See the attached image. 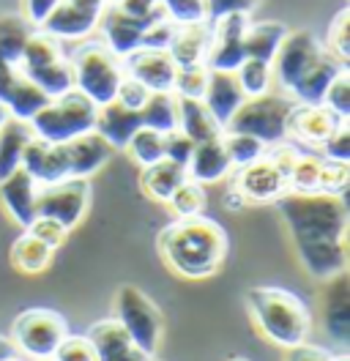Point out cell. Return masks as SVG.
I'll return each mask as SVG.
<instances>
[{"label": "cell", "mask_w": 350, "mask_h": 361, "mask_svg": "<svg viewBox=\"0 0 350 361\" xmlns=\"http://www.w3.org/2000/svg\"><path fill=\"white\" fill-rule=\"evenodd\" d=\"M298 154H301V151H298L290 140H284V142H277V145L265 148V157L262 159H268V161L282 173L284 178H290V170H293V164H296Z\"/></svg>", "instance_id": "cell-47"}, {"label": "cell", "mask_w": 350, "mask_h": 361, "mask_svg": "<svg viewBox=\"0 0 350 361\" xmlns=\"http://www.w3.org/2000/svg\"><path fill=\"white\" fill-rule=\"evenodd\" d=\"M183 137H189L192 142H208L222 137V126L214 121V115L208 113V107L200 99H178V129Z\"/></svg>", "instance_id": "cell-26"}, {"label": "cell", "mask_w": 350, "mask_h": 361, "mask_svg": "<svg viewBox=\"0 0 350 361\" xmlns=\"http://www.w3.org/2000/svg\"><path fill=\"white\" fill-rule=\"evenodd\" d=\"M222 145L227 151V159L233 164V170H241V167H249L255 161H260L265 157V145L260 140L249 135H236V132H222Z\"/></svg>", "instance_id": "cell-35"}, {"label": "cell", "mask_w": 350, "mask_h": 361, "mask_svg": "<svg viewBox=\"0 0 350 361\" xmlns=\"http://www.w3.org/2000/svg\"><path fill=\"white\" fill-rule=\"evenodd\" d=\"M277 211L290 233V244L304 271L318 282L348 274L350 235L348 200L334 195H296L277 200Z\"/></svg>", "instance_id": "cell-1"}, {"label": "cell", "mask_w": 350, "mask_h": 361, "mask_svg": "<svg viewBox=\"0 0 350 361\" xmlns=\"http://www.w3.org/2000/svg\"><path fill=\"white\" fill-rule=\"evenodd\" d=\"M284 361H331V353L320 345H312V342H304V345H296V348H287V356Z\"/></svg>", "instance_id": "cell-52"}, {"label": "cell", "mask_w": 350, "mask_h": 361, "mask_svg": "<svg viewBox=\"0 0 350 361\" xmlns=\"http://www.w3.org/2000/svg\"><path fill=\"white\" fill-rule=\"evenodd\" d=\"M326 55H328L326 44H323L312 30H287L282 47L277 49V55H274V61H271L274 82H277L279 90L290 99L293 88H296Z\"/></svg>", "instance_id": "cell-9"}, {"label": "cell", "mask_w": 350, "mask_h": 361, "mask_svg": "<svg viewBox=\"0 0 350 361\" xmlns=\"http://www.w3.org/2000/svg\"><path fill=\"white\" fill-rule=\"evenodd\" d=\"M126 154H129L140 167H151V164L164 159V135L140 126V129L131 135L129 145H126Z\"/></svg>", "instance_id": "cell-36"}, {"label": "cell", "mask_w": 350, "mask_h": 361, "mask_svg": "<svg viewBox=\"0 0 350 361\" xmlns=\"http://www.w3.org/2000/svg\"><path fill=\"white\" fill-rule=\"evenodd\" d=\"M255 6H258V0H208L211 17L227 14V11H246V14H252ZM211 17H208V20H211Z\"/></svg>", "instance_id": "cell-53"}, {"label": "cell", "mask_w": 350, "mask_h": 361, "mask_svg": "<svg viewBox=\"0 0 350 361\" xmlns=\"http://www.w3.org/2000/svg\"><path fill=\"white\" fill-rule=\"evenodd\" d=\"M123 0H107V6H121Z\"/></svg>", "instance_id": "cell-57"}, {"label": "cell", "mask_w": 350, "mask_h": 361, "mask_svg": "<svg viewBox=\"0 0 350 361\" xmlns=\"http://www.w3.org/2000/svg\"><path fill=\"white\" fill-rule=\"evenodd\" d=\"M350 180V167L345 161H328L323 159V170L318 180V195H334V197H345Z\"/></svg>", "instance_id": "cell-41"}, {"label": "cell", "mask_w": 350, "mask_h": 361, "mask_svg": "<svg viewBox=\"0 0 350 361\" xmlns=\"http://www.w3.org/2000/svg\"><path fill=\"white\" fill-rule=\"evenodd\" d=\"M66 159H68V178H93L109 159H112V148L96 132H88L83 137H74L64 142Z\"/></svg>", "instance_id": "cell-20"}, {"label": "cell", "mask_w": 350, "mask_h": 361, "mask_svg": "<svg viewBox=\"0 0 350 361\" xmlns=\"http://www.w3.org/2000/svg\"><path fill=\"white\" fill-rule=\"evenodd\" d=\"M52 257H55V249L47 247L36 235H30L28 230H22V235L11 244V252H8L11 266L20 274H42V271L49 269Z\"/></svg>", "instance_id": "cell-30"}, {"label": "cell", "mask_w": 350, "mask_h": 361, "mask_svg": "<svg viewBox=\"0 0 350 361\" xmlns=\"http://www.w3.org/2000/svg\"><path fill=\"white\" fill-rule=\"evenodd\" d=\"M164 17L173 25H203L208 23V0H156Z\"/></svg>", "instance_id": "cell-38"}, {"label": "cell", "mask_w": 350, "mask_h": 361, "mask_svg": "<svg viewBox=\"0 0 350 361\" xmlns=\"http://www.w3.org/2000/svg\"><path fill=\"white\" fill-rule=\"evenodd\" d=\"M148 361H162V359H156V356H153V359H148Z\"/></svg>", "instance_id": "cell-59"}, {"label": "cell", "mask_w": 350, "mask_h": 361, "mask_svg": "<svg viewBox=\"0 0 350 361\" xmlns=\"http://www.w3.org/2000/svg\"><path fill=\"white\" fill-rule=\"evenodd\" d=\"M331 361H350V359H348V353L342 350V353H337V356H331Z\"/></svg>", "instance_id": "cell-56"}, {"label": "cell", "mask_w": 350, "mask_h": 361, "mask_svg": "<svg viewBox=\"0 0 350 361\" xmlns=\"http://www.w3.org/2000/svg\"><path fill=\"white\" fill-rule=\"evenodd\" d=\"M183 180H189L186 178V170L181 164L170 161V159H162V161H156L151 167H143V173H140L143 192L151 200H156V203H167Z\"/></svg>", "instance_id": "cell-27"}, {"label": "cell", "mask_w": 350, "mask_h": 361, "mask_svg": "<svg viewBox=\"0 0 350 361\" xmlns=\"http://www.w3.org/2000/svg\"><path fill=\"white\" fill-rule=\"evenodd\" d=\"M208 44H211V30L208 23L203 25H178L175 27V36L167 52L175 61V66H197V63H205V55H208Z\"/></svg>", "instance_id": "cell-25"}, {"label": "cell", "mask_w": 350, "mask_h": 361, "mask_svg": "<svg viewBox=\"0 0 350 361\" xmlns=\"http://www.w3.org/2000/svg\"><path fill=\"white\" fill-rule=\"evenodd\" d=\"M118 8H121L126 17H131L134 23L143 25V27H151V25H156L159 20H167L164 11H162V6H159L156 0H123Z\"/></svg>", "instance_id": "cell-43"}, {"label": "cell", "mask_w": 350, "mask_h": 361, "mask_svg": "<svg viewBox=\"0 0 350 361\" xmlns=\"http://www.w3.org/2000/svg\"><path fill=\"white\" fill-rule=\"evenodd\" d=\"M284 36H287V25L277 23V20H265V23H252L246 36H243V49L246 58H255L262 63H271L277 49L282 47Z\"/></svg>", "instance_id": "cell-28"}, {"label": "cell", "mask_w": 350, "mask_h": 361, "mask_svg": "<svg viewBox=\"0 0 350 361\" xmlns=\"http://www.w3.org/2000/svg\"><path fill=\"white\" fill-rule=\"evenodd\" d=\"M230 176H233L230 189L239 195L243 203H277L282 195H287V178L268 159H260V161H255L249 167L233 170Z\"/></svg>", "instance_id": "cell-12"}, {"label": "cell", "mask_w": 350, "mask_h": 361, "mask_svg": "<svg viewBox=\"0 0 350 361\" xmlns=\"http://www.w3.org/2000/svg\"><path fill=\"white\" fill-rule=\"evenodd\" d=\"M326 49L342 63V66H348L350 63V11H348V6H342V8L331 17V23H328Z\"/></svg>", "instance_id": "cell-39"}, {"label": "cell", "mask_w": 350, "mask_h": 361, "mask_svg": "<svg viewBox=\"0 0 350 361\" xmlns=\"http://www.w3.org/2000/svg\"><path fill=\"white\" fill-rule=\"evenodd\" d=\"M36 195H39V183L22 167L14 176L0 180V205H3L6 216L22 230H28L30 222L36 219Z\"/></svg>", "instance_id": "cell-18"}, {"label": "cell", "mask_w": 350, "mask_h": 361, "mask_svg": "<svg viewBox=\"0 0 350 361\" xmlns=\"http://www.w3.org/2000/svg\"><path fill=\"white\" fill-rule=\"evenodd\" d=\"M320 170H323V157L315 154V151H301L296 164H293V170H290L287 192L315 195L318 192V180H320Z\"/></svg>", "instance_id": "cell-32"}, {"label": "cell", "mask_w": 350, "mask_h": 361, "mask_svg": "<svg viewBox=\"0 0 350 361\" xmlns=\"http://www.w3.org/2000/svg\"><path fill=\"white\" fill-rule=\"evenodd\" d=\"M323 104L331 113L339 115V118H348L350 115V68L339 71L337 80L328 85L326 96H323Z\"/></svg>", "instance_id": "cell-42"}, {"label": "cell", "mask_w": 350, "mask_h": 361, "mask_svg": "<svg viewBox=\"0 0 350 361\" xmlns=\"http://www.w3.org/2000/svg\"><path fill=\"white\" fill-rule=\"evenodd\" d=\"M159 257L183 279L214 276L227 257V233L208 216L175 219L156 238Z\"/></svg>", "instance_id": "cell-2"}, {"label": "cell", "mask_w": 350, "mask_h": 361, "mask_svg": "<svg viewBox=\"0 0 350 361\" xmlns=\"http://www.w3.org/2000/svg\"><path fill=\"white\" fill-rule=\"evenodd\" d=\"M104 8L107 0H61L39 30L58 42H85L99 30Z\"/></svg>", "instance_id": "cell-11"}, {"label": "cell", "mask_w": 350, "mask_h": 361, "mask_svg": "<svg viewBox=\"0 0 350 361\" xmlns=\"http://www.w3.org/2000/svg\"><path fill=\"white\" fill-rule=\"evenodd\" d=\"M47 102L49 99L22 74L20 66H8L0 61V104L11 113L14 121L28 123Z\"/></svg>", "instance_id": "cell-15"}, {"label": "cell", "mask_w": 350, "mask_h": 361, "mask_svg": "<svg viewBox=\"0 0 350 361\" xmlns=\"http://www.w3.org/2000/svg\"><path fill=\"white\" fill-rule=\"evenodd\" d=\"M121 63H123L126 77L137 80L151 93H173L178 66H175L167 49H137L129 58H123Z\"/></svg>", "instance_id": "cell-14"}, {"label": "cell", "mask_w": 350, "mask_h": 361, "mask_svg": "<svg viewBox=\"0 0 350 361\" xmlns=\"http://www.w3.org/2000/svg\"><path fill=\"white\" fill-rule=\"evenodd\" d=\"M49 361H52V359H49Z\"/></svg>", "instance_id": "cell-61"}, {"label": "cell", "mask_w": 350, "mask_h": 361, "mask_svg": "<svg viewBox=\"0 0 350 361\" xmlns=\"http://www.w3.org/2000/svg\"><path fill=\"white\" fill-rule=\"evenodd\" d=\"M227 361H249V359H243V356H233V359H227Z\"/></svg>", "instance_id": "cell-58"}, {"label": "cell", "mask_w": 350, "mask_h": 361, "mask_svg": "<svg viewBox=\"0 0 350 361\" xmlns=\"http://www.w3.org/2000/svg\"><path fill=\"white\" fill-rule=\"evenodd\" d=\"M208 203V195H205V186H200L195 180H183L175 195L167 200V205L173 208V214L178 219H189V216H203Z\"/></svg>", "instance_id": "cell-37"}, {"label": "cell", "mask_w": 350, "mask_h": 361, "mask_svg": "<svg viewBox=\"0 0 350 361\" xmlns=\"http://www.w3.org/2000/svg\"><path fill=\"white\" fill-rule=\"evenodd\" d=\"M52 361H96V353L85 334H68L55 350Z\"/></svg>", "instance_id": "cell-44"}, {"label": "cell", "mask_w": 350, "mask_h": 361, "mask_svg": "<svg viewBox=\"0 0 350 361\" xmlns=\"http://www.w3.org/2000/svg\"><path fill=\"white\" fill-rule=\"evenodd\" d=\"M96 113H99V107L93 102H88L77 90H68L64 96L49 99L42 110L28 121V126H30L33 137L61 145V142H68L74 137L93 132Z\"/></svg>", "instance_id": "cell-5"}, {"label": "cell", "mask_w": 350, "mask_h": 361, "mask_svg": "<svg viewBox=\"0 0 350 361\" xmlns=\"http://www.w3.org/2000/svg\"><path fill=\"white\" fill-rule=\"evenodd\" d=\"M236 82H239L241 93L246 99H255V96H265L274 88V71L271 63H262L255 58H246L239 68H236Z\"/></svg>", "instance_id": "cell-33"}, {"label": "cell", "mask_w": 350, "mask_h": 361, "mask_svg": "<svg viewBox=\"0 0 350 361\" xmlns=\"http://www.w3.org/2000/svg\"><path fill=\"white\" fill-rule=\"evenodd\" d=\"M192 151H195V142H192L189 137H183L181 132L164 135V159L181 164L183 170H186V164H189V159H192Z\"/></svg>", "instance_id": "cell-48"}, {"label": "cell", "mask_w": 350, "mask_h": 361, "mask_svg": "<svg viewBox=\"0 0 350 361\" xmlns=\"http://www.w3.org/2000/svg\"><path fill=\"white\" fill-rule=\"evenodd\" d=\"M328 290L323 295V323L331 339L339 345H348L350 334V304H348V274L326 282Z\"/></svg>", "instance_id": "cell-24"}, {"label": "cell", "mask_w": 350, "mask_h": 361, "mask_svg": "<svg viewBox=\"0 0 350 361\" xmlns=\"http://www.w3.org/2000/svg\"><path fill=\"white\" fill-rule=\"evenodd\" d=\"M112 317L123 326V331L145 356H151V359L156 356V350L162 345V334H164V317L153 298H148L134 285H121L115 293V315Z\"/></svg>", "instance_id": "cell-7"}, {"label": "cell", "mask_w": 350, "mask_h": 361, "mask_svg": "<svg viewBox=\"0 0 350 361\" xmlns=\"http://www.w3.org/2000/svg\"><path fill=\"white\" fill-rule=\"evenodd\" d=\"M68 63L77 93H83L96 107L115 102L118 85L123 80V63L99 39H85L77 49H71Z\"/></svg>", "instance_id": "cell-4"}, {"label": "cell", "mask_w": 350, "mask_h": 361, "mask_svg": "<svg viewBox=\"0 0 350 361\" xmlns=\"http://www.w3.org/2000/svg\"><path fill=\"white\" fill-rule=\"evenodd\" d=\"M68 337V323L55 310H28L11 323V342L17 353L30 361H49Z\"/></svg>", "instance_id": "cell-8"}, {"label": "cell", "mask_w": 350, "mask_h": 361, "mask_svg": "<svg viewBox=\"0 0 350 361\" xmlns=\"http://www.w3.org/2000/svg\"><path fill=\"white\" fill-rule=\"evenodd\" d=\"M320 157L328 159V161H345L350 164V129L348 123L339 126L334 135L328 137L326 142L320 145Z\"/></svg>", "instance_id": "cell-46"}, {"label": "cell", "mask_w": 350, "mask_h": 361, "mask_svg": "<svg viewBox=\"0 0 350 361\" xmlns=\"http://www.w3.org/2000/svg\"><path fill=\"white\" fill-rule=\"evenodd\" d=\"M88 339L93 345V353L96 361H148L151 356H145L131 337L123 331V326L115 320V317H104V320H96L90 329H88Z\"/></svg>", "instance_id": "cell-16"}, {"label": "cell", "mask_w": 350, "mask_h": 361, "mask_svg": "<svg viewBox=\"0 0 350 361\" xmlns=\"http://www.w3.org/2000/svg\"><path fill=\"white\" fill-rule=\"evenodd\" d=\"M28 233H30V235H36L39 241H44L47 247H52V249L61 247V244L66 241V235H68L58 222H52V219H42V216H36V219L30 222Z\"/></svg>", "instance_id": "cell-49"}, {"label": "cell", "mask_w": 350, "mask_h": 361, "mask_svg": "<svg viewBox=\"0 0 350 361\" xmlns=\"http://www.w3.org/2000/svg\"><path fill=\"white\" fill-rule=\"evenodd\" d=\"M345 123L348 118L331 113L326 104H293L287 121V140H296L309 148H320Z\"/></svg>", "instance_id": "cell-13"}, {"label": "cell", "mask_w": 350, "mask_h": 361, "mask_svg": "<svg viewBox=\"0 0 350 361\" xmlns=\"http://www.w3.org/2000/svg\"><path fill=\"white\" fill-rule=\"evenodd\" d=\"M243 93H241L239 82H236V74H224V71H211L208 77V85H205V93H203V104L208 107V113L214 115L222 132L224 126L230 123V118L236 115L241 104H243Z\"/></svg>", "instance_id": "cell-22"}, {"label": "cell", "mask_w": 350, "mask_h": 361, "mask_svg": "<svg viewBox=\"0 0 350 361\" xmlns=\"http://www.w3.org/2000/svg\"><path fill=\"white\" fill-rule=\"evenodd\" d=\"M175 27H178V25H173L170 20H159L156 25L145 27V33H143V47H140V49H167L175 36Z\"/></svg>", "instance_id": "cell-50"}, {"label": "cell", "mask_w": 350, "mask_h": 361, "mask_svg": "<svg viewBox=\"0 0 350 361\" xmlns=\"http://www.w3.org/2000/svg\"><path fill=\"white\" fill-rule=\"evenodd\" d=\"M143 126L159 135H170L178 129V96L175 93H151L145 107L140 110Z\"/></svg>", "instance_id": "cell-31"}, {"label": "cell", "mask_w": 350, "mask_h": 361, "mask_svg": "<svg viewBox=\"0 0 350 361\" xmlns=\"http://www.w3.org/2000/svg\"><path fill=\"white\" fill-rule=\"evenodd\" d=\"M140 126H143V118H140V113L126 110V107H121L118 102H112V104L99 107L93 132L102 137V140L107 142L112 151H126L131 135H134Z\"/></svg>", "instance_id": "cell-23"}, {"label": "cell", "mask_w": 350, "mask_h": 361, "mask_svg": "<svg viewBox=\"0 0 350 361\" xmlns=\"http://www.w3.org/2000/svg\"><path fill=\"white\" fill-rule=\"evenodd\" d=\"M8 121H11V113H8V110H6L3 104H0V132H3V126H6Z\"/></svg>", "instance_id": "cell-55"}, {"label": "cell", "mask_w": 350, "mask_h": 361, "mask_svg": "<svg viewBox=\"0 0 350 361\" xmlns=\"http://www.w3.org/2000/svg\"><path fill=\"white\" fill-rule=\"evenodd\" d=\"M208 77H211V71H208L205 63L178 68L173 93L178 96V99H203L205 85H208Z\"/></svg>", "instance_id": "cell-40"}, {"label": "cell", "mask_w": 350, "mask_h": 361, "mask_svg": "<svg viewBox=\"0 0 350 361\" xmlns=\"http://www.w3.org/2000/svg\"><path fill=\"white\" fill-rule=\"evenodd\" d=\"M11 361H22V359H11Z\"/></svg>", "instance_id": "cell-60"}, {"label": "cell", "mask_w": 350, "mask_h": 361, "mask_svg": "<svg viewBox=\"0 0 350 361\" xmlns=\"http://www.w3.org/2000/svg\"><path fill=\"white\" fill-rule=\"evenodd\" d=\"M99 30H102V44L107 47L115 58H129L131 52H137L143 47V33L145 27L126 17L118 6H107L102 20H99Z\"/></svg>", "instance_id": "cell-19"}, {"label": "cell", "mask_w": 350, "mask_h": 361, "mask_svg": "<svg viewBox=\"0 0 350 361\" xmlns=\"http://www.w3.org/2000/svg\"><path fill=\"white\" fill-rule=\"evenodd\" d=\"M33 140V132L25 121H8L0 132V180L14 176L22 167V154L28 148V142Z\"/></svg>", "instance_id": "cell-29"}, {"label": "cell", "mask_w": 350, "mask_h": 361, "mask_svg": "<svg viewBox=\"0 0 350 361\" xmlns=\"http://www.w3.org/2000/svg\"><path fill=\"white\" fill-rule=\"evenodd\" d=\"M148 96H151V90L145 88V85H140L137 80H131V77L123 74V80H121V85H118V93H115V102H118L121 107H126V110L140 113V110L145 107Z\"/></svg>", "instance_id": "cell-45"}, {"label": "cell", "mask_w": 350, "mask_h": 361, "mask_svg": "<svg viewBox=\"0 0 350 361\" xmlns=\"http://www.w3.org/2000/svg\"><path fill=\"white\" fill-rule=\"evenodd\" d=\"M90 200H93V189L88 178H66L49 186H39L36 216L52 219L66 233H71L77 225H83V219L90 211Z\"/></svg>", "instance_id": "cell-10"}, {"label": "cell", "mask_w": 350, "mask_h": 361, "mask_svg": "<svg viewBox=\"0 0 350 361\" xmlns=\"http://www.w3.org/2000/svg\"><path fill=\"white\" fill-rule=\"evenodd\" d=\"M246 310L262 337L284 350L304 345L312 337V326H315L312 312L304 304V298H298L290 290L252 288L246 293Z\"/></svg>", "instance_id": "cell-3"}, {"label": "cell", "mask_w": 350, "mask_h": 361, "mask_svg": "<svg viewBox=\"0 0 350 361\" xmlns=\"http://www.w3.org/2000/svg\"><path fill=\"white\" fill-rule=\"evenodd\" d=\"M61 0H20L22 6V20L30 27H42L47 23V17L58 8Z\"/></svg>", "instance_id": "cell-51"}, {"label": "cell", "mask_w": 350, "mask_h": 361, "mask_svg": "<svg viewBox=\"0 0 350 361\" xmlns=\"http://www.w3.org/2000/svg\"><path fill=\"white\" fill-rule=\"evenodd\" d=\"M293 104H296L293 99H287L284 93H274V90L265 96L243 99V104L230 118L224 132L249 135L260 140L265 148H271V145L287 140V121H290Z\"/></svg>", "instance_id": "cell-6"}, {"label": "cell", "mask_w": 350, "mask_h": 361, "mask_svg": "<svg viewBox=\"0 0 350 361\" xmlns=\"http://www.w3.org/2000/svg\"><path fill=\"white\" fill-rule=\"evenodd\" d=\"M11 359H20V353H17V348H14L11 337L0 334V361H11Z\"/></svg>", "instance_id": "cell-54"}, {"label": "cell", "mask_w": 350, "mask_h": 361, "mask_svg": "<svg viewBox=\"0 0 350 361\" xmlns=\"http://www.w3.org/2000/svg\"><path fill=\"white\" fill-rule=\"evenodd\" d=\"M233 164L227 159V151L222 145V137L208 140V142H197L192 159L186 164V178L200 183V186H211L219 180L230 178Z\"/></svg>", "instance_id": "cell-21"}, {"label": "cell", "mask_w": 350, "mask_h": 361, "mask_svg": "<svg viewBox=\"0 0 350 361\" xmlns=\"http://www.w3.org/2000/svg\"><path fill=\"white\" fill-rule=\"evenodd\" d=\"M243 61H246L243 42H236V39H211L208 55H205V66H208V71L236 74V68H239Z\"/></svg>", "instance_id": "cell-34"}, {"label": "cell", "mask_w": 350, "mask_h": 361, "mask_svg": "<svg viewBox=\"0 0 350 361\" xmlns=\"http://www.w3.org/2000/svg\"><path fill=\"white\" fill-rule=\"evenodd\" d=\"M22 170L39 186L66 180L68 178V159H66L64 142L55 145V142H44L39 137H33L22 154Z\"/></svg>", "instance_id": "cell-17"}]
</instances>
